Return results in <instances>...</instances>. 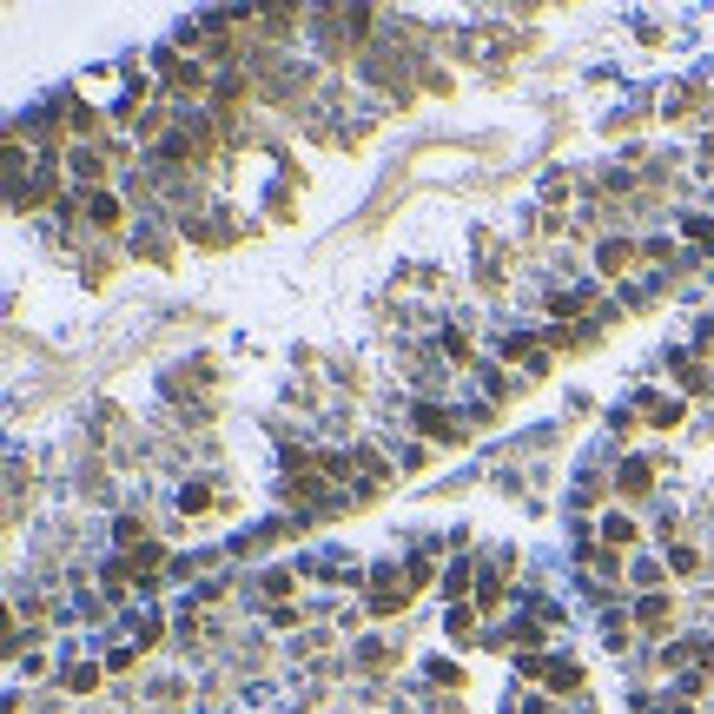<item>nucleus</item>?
Masks as SVG:
<instances>
[{
	"label": "nucleus",
	"mask_w": 714,
	"mask_h": 714,
	"mask_svg": "<svg viewBox=\"0 0 714 714\" xmlns=\"http://www.w3.org/2000/svg\"><path fill=\"white\" fill-rule=\"evenodd\" d=\"M444 596H450V609H457V603H463V596H470V569H463V563H457V569H450V576H444Z\"/></svg>",
	"instance_id": "obj_9"
},
{
	"label": "nucleus",
	"mask_w": 714,
	"mask_h": 714,
	"mask_svg": "<svg viewBox=\"0 0 714 714\" xmlns=\"http://www.w3.org/2000/svg\"><path fill=\"white\" fill-rule=\"evenodd\" d=\"M417 424H424V430H430V437H437V444H450V437H463V430H457V424H450V417H444V411H430V404H424V411H417Z\"/></svg>",
	"instance_id": "obj_5"
},
{
	"label": "nucleus",
	"mask_w": 714,
	"mask_h": 714,
	"mask_svg": "<svg viewBox=\"0 0 714 714\" xmlns=\"http://www.w3.org/2000/svg\"><path fill=\"white\" fill-rule=\"evenodd\" d=\"M636 536H642V530H636V523H629V516H616V510H609V516H603V543H609V550H629V543H636Z\"/></svg>",
	"instance_id": "obj_3"
},
{
	"label": "nucleus",
	"mask_w": 714,
	"mask_h": 714,
	"mask_svg": "<svg viewBox=\"0 0 714 714\" xmlns=\"http://www.w3.org/2000/svg\"><path fill=\"white\" fill-rule=\"evenodd\" d=\"M695 245H714V219H702V212H689V225H682Z\"/></svg>",
	"instance_id": "obj_11"
},
{
	"label": "nucleus",
	"mask_w": 714,
	"mask_h": 714,
	"mask_svg": "<svg viewBox=\"0 0 714 714\" xmlns=\"http://www.w3.org/2000/svg\"><path fill=\"white\" fill-rule=\"evenodd\" d=\"M93 225H99V232H113V225H119V199L93 192Z\"/></svg>",
	"instance_id": "obj_7"
},
{
	"label": "nucleus",
	"mask_w": 714,
	"mask_h": 714,
	"mask_svg": "<svg viewBox=\"0 0 714 714\" xmlns=\"http://www.w3.org/2000/svg\"><path fill=\"white\" fill-rule=\"evenodd\" d=\"M642 629H649V636L669 629V596H649V603H642Z\"/></svg>",
	"instance_id": "obj_6"
},
{
	"label": "nucleus",
	"mask_w": 714,
	"mask_h": 714,
	"mask_svg": "<svg viewBox=\"0 0 714 714\" xmlns=\"http://www.w3.org/2000/svg\"><path fill=\"white\" fill-rule=\"evenodd\" d=\"M622 497H649V463H622Z\"/></svg>",
	"instance_id": "obj_8"
},
{
	"label": "nucleus",
	"mask_w": 714,
	"mask_h": 714,
	"mask_svg": "<svg viewBox=\"0 0 714 714\" xmlns=\"http://www.w3.org/2000/svg\"><path fill=\"white\" fill-rule=\"evenodd\" d=\"M477 609H483V616H497V609H503V583H497V576H483V596H477Z\"/></svg>",
	"instance_id": "obj_10"
},
{
	"label": "nucleus",
	"mask_w": 714,
	"mask_h": 714,
	"mask_svg": "<svg viewBox=\"0 0 714 714\" xmlns=\"http://www.w3.org/2000/svg\"><path fill=\"white\" fill-rule=\"evenodd\" d=\"M66 689H73V695H93V689H99V669H73Z\"/></svg>",
	"instance_id": "obj_12"
},
{
	"label": "nucleus",
	"mask_w": 714,
	"mask_h": 714,
	"mask_svg": "<svg viewBox=\"0 0 714 714\" xmlns=\"http://www.w3.org/2000/svg\"><path fill=\"white\" fill-rule=\"evenodd\" d=\"M642 417H649L656 430H675V424H682V404H675V397H642Z\"/></svg>",
	"instance_id": "obj_1"
},
{
	"label": "nucleus",
	"mask_w": 714,
	"mask_h": 714,
	"mask_svg": "<svg viewBox=\"0 0 714 714\" xmlns=\"http://www.w3.org/2000/svg\"><path fill=\"white\" fill-rule=\"evenodd\" d=\"M73 179H79V185H99V179H106V159H99V152H73Z\"/></svg>",
	"instance_id": "obj_4"
},
{
	"label": "nucleus",
	"mask_w": 714,
	"mask_h": 714,
	"mask_svg": "<svg viewBox=\"0 0 714 714\" xmlns=\"http://www.w3.org/2000/svg\"><path fill=\"white\" fill-rule=\"evenodd\" d=\"M596 265H603V271H609V278H622V271H629V265H636V245H622V238H609V245H603V258H596Z\"/></svg>",
	"instance_id": "obj_2"
}]
</instances>
